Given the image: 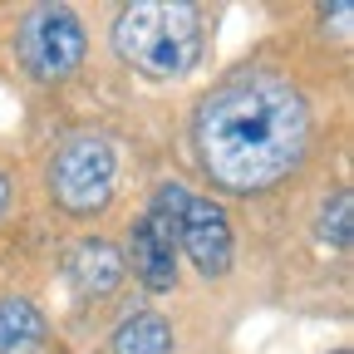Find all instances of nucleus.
<instances>
[{
    "label": "nucleus",
    "instance_id": "1",
    "mask_svg": "<svg viewBox=\"0 0 354 354\" xmlns=\"http://www.w3.org/2000/svg\"><path fill=\"white\" fill-rule=\"evenodd\" d=\"M192 143L212 183L232 192H266L305 158V94L271 69H241L202 99Z\"/></svg>",
    "mask_w": 354,
    "mask_h": 354
},
{
    "label": "nucleus",
    "instance_id": "2",
    "mask_svg": "<svg viewBox=\"0 0 354 354\" xmlns=\"http://www.w3.org/2000/svg\"><path fill=\"white\" fill-rule=\"evenodd\" d=\"M113 55L148 79H183L202 55V10L187 0H138L113 20Z\"/></svg>",
    "mask_w": 354,
    "mask_h": 354
},
{
    "label": "nucleus",
    "instance_id": "3",
    "mask_svg": "<svg viewBox=\"0 0 354 354\" xmlns=\"http://www.w3.org/2000/svg\"><path fill=\"white\" fill-rule=\"evenodd\" d=\"M118 187V153L99 133H69L50 158V197L64 216H99Z\"/></svg>",
    "mask_w": 354,
    "mask_h": 354
},
{
    "label": "nucleus",
    "instance_id": "4",
    "mask_svg": "<svg viewBox=\"0 0 354 354\" xmlns=\"http://www.w3.org/2000/svg\"><path fill=\"white\" fill-rule=\"evenodd\" d=\"M15 50L35 79H44V84L69 79L84 64V25L69 6H35V10H25V20L15 30Z\"/></svg>",
    "mask_w": 354,
    "mask_h": 354
},
{
    "label": "nucleus",
    "instance_id": "5",
    "mask_svg": "<svg viewBox=\"0 0 354 354\" xmlns=\"http://www.w3.org/2000/svg\"><path fill=\"white\" fill-rule=\"evenodd\" d=\"M187 187H158L153 207L138 216V227L128 236V256H133V271L153 295H167L177 286V207H183Z\"/></svg>",
    "mask_w": 354,
    "mask_h": 354
},
{
    "label": "nucleus",
    "instance_id": "6",
    "mask_svg": "<svg viewBox=\"0 0 354 354\" xmlns=\"http://www.w3.org/2000/svg\"><path fill=\"white\" fill-rule=\"evenodd\" d=\"M177 251H187L202 276L232 271V256H236L232 221L212 197H192V192L183 197V207H177Z\"/></svg>",
    "mask_w": 354,
    "mask_h": 354
},
{
    "label": "nucleus",
    "instance_id": "7",
    "mask_svg": "<svg viewBox=\"0 0 354 354\" xmlns=\"http://www.w3.org/2000/svg\"><path fill=\"white\" fill-rule=\"evenodd\" d=\"M69 281H74L79 295H94V300L113 295L123 286V251L113 241H104V236L79 241L69 251Z\"/></svg>",
    "mask_w": 354,
    "mask_h": 354
},
{
    "label": "nucleus",
    "instance_id": "8",
    "mask_svg": "<svg viewBox=\"0 0 354 354\" xmlns=\"http://www.w3.org/2000/svg\"><path fill=\"white\" fill-rule=\"evenodd\" d=\"M44 344V315L25 295H0V354H35Z\"/></svg>",
    "mask_w": 354,
    "mask_h": 354
},
{
    "label": "nucleus",
    "instance_id": "9",
    "mask_svg": "<svg viewBox=\"0 0 354 354\" xmlns=\"http://www.w3.org/2000/svg\"><path fill=\"white\" fill-rule=\"evenodd\" d=\"M172 325L158 310H133V315L113 330V354H172Z\"/></svg>",
    "mask_w": 354,
    "mask_h": 354
},
{
    "label": "nucleus",
    "instance_id": "10",
    "mask_svg": "<svg viewBox=\"0 0 354 354\" xmlns=\"http://www.w3.org/2000/svg\"><path fill=\"white\" fill-rule=\"evenodd\" d=\"M349 207H354V202H349V192L339 187V192L320 207V221H315L320 241L335 246V251H349V241H354V212H349Z\"/></svg>",
    "mask_w": 354,
    "mask_h": 354
},
{
    "label": "nucleus",
    "instance_id": "11",
    "mask_svg": "<svg viewBox=\"0 0 354 354\" xmlns=\"http://www.w3.org/2000/svg\"><path fill=\"white\" fill-rule=\"evenodd\" d=\"M10 197H15V183H10V172L0 167V216H6V207H10Z\"/></svg>",
    "mask_w": 354,
    "mask_h": 354
},
{
    "label": "nucleus",
    "instance_id": "12",
    "mask_svg": "<svg viewBox=\"0 0 354 354\" xmlns=\"http://www.w3.org/2000/svg\"><path fill=\"white\" fill-rule=\"evenodd\" d=\"M335 354H349V349H335Z\"/></svg>",
    "mask_w": 354,
    "mask_h": 354
}]
</instances>
